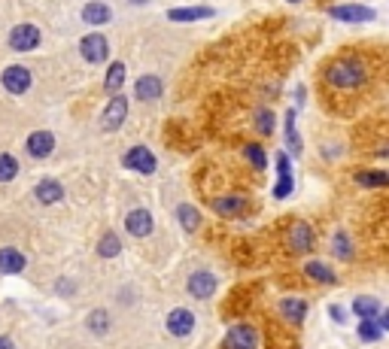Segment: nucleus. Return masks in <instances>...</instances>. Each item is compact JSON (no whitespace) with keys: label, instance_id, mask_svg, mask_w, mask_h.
<instances>
[{"label":"nucleus","instance_id":"obj_33","mask_svg":"<svg viewBox=\"0 0 389 349\" xmlns=\"http://www.w3.org/2000/svg\"><path fill=\"white\" fill-rule=\"evenodd\" d=\"M15 173H19V164H15V158L13 155H0V182L15 179Z\"/></svg>","mask_w":389,"mask_h":349},{"label":"nucleus","instance_id":"obj_13","mask_svg":"<svg viewBox=\"0 0 389 349\" xmlns=\"http://www.w3.org/2000/svg\"><path fill=\"white\" fill-rule=\"evenodd\" d=\"M55 149V137L49 134V131H34V134L28 137V152L34 158H49Z\"/></svg>","mask_w":389,"mask_h":349},{"label":"nucleus","instance_id":"obj_17","mask_svg":"<svg viewBox=\"0 0 389 349\" xmlns=\"http://www.w3.org/2000/svg\"><path fill=\"white\" fill-rule=\"evenodd\" d=\"M134 95L140 101H155V97H161V79L159 76H140L134 86Z\"/></svg>","mask_w":389,"mask_h":349},{"label":"nucleus","instance_id":"obj_24","mask_svg":"<svg viewBox=\"0 0 389 349\" xmlns=\"http://www.w3.org/2000/svg\"><path fill=\"white\" fill-rule=\"evenodd\" d=\"M24 270V255L19 249H0V273H19Z\"/></svg>","mask_w":389,"mask_h":349},{"label":"nucleus","instance_id":"obj_12","mask_svg":"<svg viewBox=\"0 0 389 349\" xmlns=\"http://www.w3.org/2000/svg\"><path fill=\"white\" fill-rule=\"evenodd\" d=\"M192 328H195V316L189 313V310H170L168 316V331L173 337H186V334H192Z\"/></svg>","mask_w":389,"mask_h":349},{"label":"nucleus","instance_id":"obj_3","mask_svg":"<svg viewBox=\"0 0 389 349\" xmlns=\"http://www.w3.org/2000/svg\"><path fill=\"white\" fill-rule=\"evenodd\" d=\"M40 43V31L34 24H15L10 31V46L15 52H31V49H37Z\"/></svg>","mask_w":389,"mask_h":349},{"label":"nucleus","instance_id":"obj_5","mask_svg":"<svg viewBox=\"0 0 389 349\" xmlns=\"http://www.w3.org/2000/svg\"><path fill=\"white\" fill-rule=\"evenodd\" d=\"M3 88L10 95H24L31 88V70L22 67V64H13V67L3 70Z\"/></svg>","mask_w":389,"mask_h":349},{"label":"nucleus","instance_id":"obj_8","mask_svg":"<svg viewBox=\"0 0 389 349\" xmlns=\"http://www.w3.org/2000/svg\"><path fill=\"white\" fill-rule=\"evenodd\" d=\"M313 243H317V240H313V228L308 222H295L292 231H289V246H292V252L304 255L313 249Z\"/></svg>","mask_w":389,"mask_h":349},{"label":"nucleus","instance_id":"obj_10","mask_svg":"<svg viewBox=\"0 0 389 349\" xmlns=\"http://www.w3.org/2000/svg\"><path fill=\"white\" fill-rule=\"evenodd\" d=\"M125 164L131 170H137V173H155V155L149 152L146 146H134L131 152L125 155Z\"/></svg>","mask_w":389,"mask_h":349},{"label":"nucleus","instance_id":"obj_16","mask_svg":"<svg viewBox=\"0 0 389 349\" xmlns=\"http://www.w3.org/2000/svg\"><path fill=\"white\" fill-rule=\"evenodd\" d=\"M110 19H113L110 6L101 3V0H92V3H86V10H82V22H88V24H106Z\"/></svg>","mask_w":389,"mask_h":349},{"label":"nucleus","instance_id":"obj_14","mask_svg":"<svg viewBox=\"0 0 389 349\" xmlns=\"http://www.w3.org/2000/svg\"><path fill=\"white\" fill-rule=\"evenodd\" d=\"M125 228H128V234H134V237H149V231H152V216L146 210H131L125 219Z\"/></svg>","mask_w":389,"mask_h":349},{"label":"nucleus","instance_id":"obj_23","mask_svg":"<svg viewBox=\"0 0 389 349\" xmlns=\"http://www.w3.org/2000/svg\"><path fill=\"white\" fill-rule=\"evenodd\" d=\"M213 210H216L219 216H244L246 213V201L237 195L231 197H219V201H213Z\"/></svg>","mask_w":389,"mask_h":349},{"label":"nucleus","instance_id":"obj_32","mask_svg":"<svg viewBox=\"0 0 389 349\" xmlns=\"http://www.w3.org/2000/svg\"><path fill=\"white\" fill-rule=\"evenodd\" d=\"M244 155L253 161L255 170H264V168H268V158H264V152H262L259 143H246V146H244Z\"/></svg>","mask_w":389,"mask_h":349},{"label":"nucleus","instance_id":"obj_2","mask_svg":"<svg viewBox=\"0 0 389 349\" xmlns=\"http://www.w3.org/2000/svg\"><path fill=\"white\" fill-rule=\"evenodd\" d=\"M328 15L338 22H347V24H365V22H374L377 13L365 3H341V6H332Z\"/></svg>","mask_w":389,"mask_h":349},{"label":"nucleus","instance_id":"obj_35","mask_svg":"<svg viewBox=\"0 0 389 349\" xmlns=\"http://www.w3.org/2000/svg\"><path fill=\"white\" fill-rule=\"evenodd\" d=\"M377 322H380V328H383V331H389V310H380L377 313Z\"/></svg>","mask_w":389,"mask_h":349},{"label":"nucleus","instance_id":"obj_21","mask_svg":"<svg viewBox=\"0 0 389 349\" xmlns=\"http://www.w3.org/2000/svg\"><path fill=\"white\" fill-rule=\"evenodd\" d=\"M356 182L362 188H386L389 186V170H359Z\"/></svg>","mask_w":389,"mask_h":349},{"label":"nucleus","instance_id":"obj_26","mask_svg":"<svg viewBox=\"0 0 389 349\" xmlns=\"http://www.w3.org/2000/svg\"><path fill=\"white\" fill-rule=\"evenodd\" d=\"M295 122H298L295 110H289V113H286V143H289V149H292V155H301V140H298Z\"/></svg>","mask_w":389,"mask_h":349},{"label":"nucleus","instance_id":"obj_18","mask_svg":"<svg viewBox=\"0 0 389 349\" xmlns=\"http://www.w3.org/2000/svg\"><path fill=\"white\" fill-rule=\"evenodd\" d=\"M280 313H283L292 325H298V322H304V316H308V304H304L301 298H286V301H280Z\"/></svg>","mask_w":389,"mask_h":349},{"label":"nucleus","instance_id":"obj_15","mask_svg":"<svg viewBox=\"0 0 389 349\" xmlns=\"http://www.w3.org/2000/svg\"><path fill=\"white\" fill-rule=\"evenodd\" d=\"M383 310L380 307L377 298H371V295H359V298H353V313L359 316V319H377V313Z\"/></svg>","mask_w":389,"mask_h":349},{"label":"nucleus","instance_id":"obj_28","mask_svg":"<svg viewBox=\"0 0 389 349\" xmlns=\"http://www.w3.org/2000/svg\"><path fill=\"white\" fill-rule=\"evenodd\" d=\"M332 249H335V255H338L341 261H350V259H353V243H350V237H347L344 231H338V234H335Z\"/></svg>","mask_w":389,"mask_h":349},{"label":"nucleus","instance_id":"obj_34","mask_svg":"<svg viewBox=\"0 0 389 349\" xmlns=\"http://www.w3.org/2000/svg\"><path fill=\"white\" fill-rule=\"evenodd\" d=\"M255 128H259V134H271V131H274V113L271 110L255 113Z\"/></svg>","mask_w":389,"mask_h":349},{"label":"nucleus","instance_id":"obj_9","mask_svg":"<svg viewBox=\"0 0 389 349\" xmlns=\"http://www.w3.org/2000/svg\"><path fill=\"white\" fill-rule=\"evenodd\" d=\"M255 346H259V334H255V328H250V325L231 328L225 337V349H255Z\"/></svg>","mask_w":389,"mask_h":349},{"label":"nucleus","instance_id":"obj_36","mask_svg":"<svg viewBox=\"0 0 389 349\" xmlns=\"http://www.w3.org/2000/svg\"><path fill=\"white\" fill-rule=\"evenodd\" d=\"M328 310H332V319H335V322H344V319H347V316H344V307L335 304V307H328Z\"/></svg>","mask_w":389,"mask_h":349},{"label":"nucleus","instance_id":"obj_29","mask_svg":"<svg viewBox=\"0 0 389 349\" xmlns=\"http://www.w3.org/2000/svg\"><path fill=\"white\" fill-rule=\"evenodd\" d=\"M359 337L365 340V343H374V340L383 337V328H380V322H377V319H362V325H359Z\"/></svg>","mask_w":389,"mask_h":349},{"label":"nucleus","instance_id":"obj_11","mask_svg":"<svg viewBox=\"0 0 389 349\" xmlns=\"http://www.w3.org/2000/svg\"><path fill=\"white\" fill-rule=\"evenodd\" d=\"M213 292H216V277L207 270H198L189 277V295L192 298H210Z\"/></svg>","mask_w":389,"mask_h":349},{"label":"nucleus","instance_id":"obj_22","mask_svg":"<svg viewBox=\"0 0 389 349\" xmlns=\"http://www.w3.org/2000/svg\"><path fill=\"white\" fill-rule=\"evenodd\" d=\"M64 197V188H61V182H55V179H43L37 186V201L40 204H58Z\"/></svg>","mask_w":389,"mask_h":349},{"label":"nucleus","instance_id":"obj_1","mask_svg":"<svg viewBox=\"0 0 389 349\" xmlns=\"http://www.w3.org/2000/svg\"><path fill=\"white\" fill-rule=\"evenodd\" d=\"M368 70L359 58H338L326 67V82L332 88H341V91H353L365 82Z\"/></svg>","mask_w":389,"mask_h":349},{"label":"nucleus","instance_id":"obj_19","mask_svg":"<svg viewBox=\"0 0 389 349\" xmlns=\"http://www.w3.org/2000/svg\"><path fill=\"white\" fill-rule=\"evenodd\" d=\"M213 10L210 6H183V10H170V22H198V19H210Z\"/></svg>","mask_w":389,"mask_h":349},{"label":"nucleus","instance_id":"obj_4","mask_svg":"<svg viewBox=\"0 0 389 349\" xmlns=\"http://www.w3.org/2000/svg\"><path fill=\"white\" fill-rule=\"evenodd\" d=\"M79 49H82V58H86L88 64H101V61H106V55H110V43H106V40H104L101 34H88V37H82Z\"/></svg>","mask_w":389,"mask_h":349},{"label":"nucleus","instance_id":"obj_38","mask_svg":"<svg viewBox=\"0 0 389 349\" xmlns=\"http://www.w3.org/2000/svg\"><path fill=\"white\" fill-rule=\"evenodd\" d=\"M131 3H146V0H131Z\"/></svg>","mask_w":389,"mask_h":349},{"label":"nucleus","instance_id":"obj_31","mask_svg":"<svg viewBox=\"0 0 389 349\" xmlns=\"http://www.w3.org/2000/svg\"><path fill=\"white\" fill-rule=\"evenodd\" d=\"M88 331H95V334H106L110 331V316H106V310H95L92 316H88Z\"/></svg>","mask_w":389,"mask_h":349},{"label":"nucleus","instance_id":"obj_37","mask_svg":"<svg viewBox=\"0 0 389 349\" xmlns=\"http://www.w3.org/2000/svg\"><path fill=\"white\" fill-rule=\"evenodd\" d=\"M0 349H15V343L6 334H0Z\"/></svg>","mask_w":389,"mask_h":349},{"label":"nucleus","instance_id":"obj_20","mask_svg":"<svg viewBox=\"0 0 389 349\" xmlns=\"http://www.w3.org/2000/svg\"><path fill=\"white\" fill-rule=\"evenodd\" d=\"M304 273H308L310 279L322 282V286H335V282H338L335 270L328 268V264H322V261H308V264H304Z\"/></svg>","mask_w":389,"mask_h":349},{"label":"nucleus","instance_id":"obj_27","mask_svg":"<svg viewBox=\"0 0 389 349\" xmlns=\"http://www.w3.org/2000/svg\"><path fill=\"white\" fill-rule=\"evenodd\" d=\"M104 86H106V91H119L122 86H125V64H122V61H116L113 67L106 70Z\"/></svg>","mask_w":389,"mask_h":349},{"label":"nucleus","instance_id":"obj_30","mask_svg":"<svg viewBox=\"0 0 389 349\" xmlns=\"http://www.w3.org/2000/svg\"><path fill=\"white\" fill-rule=\"evenodd\" d=\"M177 219L183 222L186 231H195L198 225H201V216H198V210H195V206H189V204H183V206L177 210Z\"/></svg>","mask_w":389,"mask_h":349},{"label":"nucleus","instance_id":"obj_39","mask_svg":"<svg viewBox=\"0 0 389 349\" xmlns=\"http://www.w3.org/2000/svg\"><path fill=\"white\" fill-rule=\"evenodd\" d=\"M289 3H301V0H289Z\"/></svg>","mask_w":389,"mask_h":349},{"label":"nucleus","instance_id":"obj_25","mask_svg":"<svg viewBox=\"0 0 389 349\" xmlns=\"http://www.w3.org/2000/svg\"><path fill=\"white\" fill-rule=\"evenodd\" d=\"M119 252H122V240L116 234H104L97 240V255H101V259H116Z\"/></svg>","mask_w":389,"mask_h":349},{"label":"nucleus","instance_id":"obj_7","mask_svg":"<svg viewBox=\"0 0 389 349\" xmlns=\"http://www.w3.org/2000/svg\"><path fill=\"white\" fill-rule=\"evenodd\" d=\"M292 186H295V179H292V164H289V155L286 152H277V188H274V197H289L292 195Z\"/></svg>","mask_w":389,"mask_h":349},{"label":"nucleus","instance_id":"obj_6","mask_svg":"<svg viewBox=\"0 0 389 349\" xmlns=\"http://www.w3.org/2000/svg\"><path fill=\"white\" fill-rule=\"evenodd\" d=\"M125 115H128V101L122 95H116L110 104H106V110H104V119H101V128L104 131H116V128H122V122H125Z\"/></svg>","mask_w":389,"mask_h":349}]
</instances>
